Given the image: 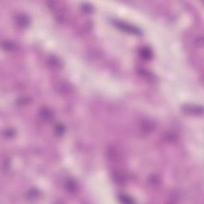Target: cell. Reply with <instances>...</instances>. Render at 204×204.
<instances>
[{"mask_svg":"<svg viewBox=\"0 0 204 204\" xmlns=\"http://www.w3.org/2000/svg\"><path fill=\"white\" fill-rule=\"evenodd\" d=\"M183 110L188 114H202V107L194 106V105H185L183 108Z\"/></svg>","mask_w":204,"mask_h":204,"instance_id":"7a4b0ae2","label":"cell"},{"mask_svg":"<svg viewBox=\"0 0 204 204\" xmlns=\"http://www.w3.org/2000/svg\"><path fill=\"white\" fill-rule=\"evenodd\" d=\"M65 188L68 192L74 193L78 191V184L74 179H69L65 182Z\"/></svg>","mask_w":204,"mask_h":204,"instance_id":"3957f363","label":"cell"},{"mask_svg":"<svg viewBox=\"0 0 204 204\" xmlns=\"http://www.w3.org/2000/svg\"><path fill=\"white\" fill-rule=\"evenodd\" d=\"M120 201L124 202V203H133L134 202L133 199L130 198V197L127 196V195H121L120 197Z\"/></svg>","mask_w":204,"mask_h":204,"instance_id":"9c48e42d","label":"cell"},{"mask_svg":"<svg viewBox=\"0 0 204 204\" xmlns=\"http://www.w3.org/2000/svg\"><path fill=\"white\" fill-rule=\"evenodd\" d=\"M15 21H16V23L18 24V26L21 27H26L30 24L29 18H27L25 15H18L15 18Z\"/></svg>","mask_w":204,"mask_h":204,"instance_id":"277c9868","label":"cell"},{"mask_svg":"<svg viewBox=\"0 0 204 204\" xmlns=\"http://www.w3.org/2000/svg\"><path fill=\"white\" fill-rule=\"evenodd\" d=\"M143 129H145V132H151L153 129V125L150 122H145V125H143Z\"/></svg>","mask_w":204,"mask_h":204,"instance_id":"30bf717a","label":"cell"},{"mask_svg":"<svg viewBox=\"0 0 204 204\" xmlns=\"http://www.w3.org/2000/svg\"><path fill=\"white\" fill-rule=\"evenodd\" d=\"M140 54L144 59H151L152 57V52L148 47H144L140 51Z\"/></svg>","mask_w":204,"mask_h":204,"instance_id":"52a82bcc","label":"cell"},{"mask_svg":"<svg viewBox=\"0 0 204 204\" xmlns=\"http://www.w3.org/2000/svg\"><path fill=\"white\" fill-rule=\"evenodd\" d=\"M114 23L116 24V26H117L119 29L122 30L125 32L131 33V34H133V35H140V31L134 26L129 25V24H127L124 22H121V21H115Z\"/></svg>","mask_w":204,"mask_h":204,"instance_id":"6da1fadb","label":"cell"},{"mask_svg":"<svg viewBox=\"0 0 204 204\" xmlns=\"http://www.w3.org/2000/svg\"><path fill=\"white\" fill-rule=\"evenodd\" d=\"M55 131H56V133L59 135H62V134H64L65 132V127L62 125H57L56 128H55Z\"/></svg>","mask_w":204,"mask_h":204,"instance_id":"8fae6325","label":"cell"},{"mask_svg":"<svg viewBox=\"0 0 204 204\" xmlns=\"http://www.w3.org/2000/svg\"><path fill=\"white\" fill-rule=\"evenodd\" d=\"M2 46L4 50L7 51H15L18 49V45L15 42L11 41H3L2 43Z\"/></svg>","mask_w":204,"mask_h":204,"instance_id":"5b68a950","label":"cell"},{"mask_svg":"<svg viewBox=\"0 0 204 204\" xmlns=\"http://www.w3.org/2000/svg\"><path fill=\"white\" fill-rule=\"evenodd\" d=\"M40 116H41V117L44 120V121H50V120H52L53 116V112L52 111L46 108H42V110L40 111Z\"/></svg>","mask_w":204,"mask_h":204,"instance_id":"8992f818","label":"cell"},{"mask_svg":"<svg viewBox=\"0 0 204 204\" xmlns=\"http://www.w3.org/2000/svg\"><path fill=\"white\" fill-rule=\"evenodd\" d=\"M50 63L52 66L58 68V69H59V68L62 66V62H61V60L57 58L56 57H50Z\"/></svg>","mask_w":204,"mask_h":204,"instance_id":"ba28073f","label":"cell"},{"mask_svg":"<svg viewBox=\"0 0 204 204\" xmlns=\"http://www.w3.org/2000/svg\"><path fill=\"white\" fill-rule=\"evenodd\" d=\"M82 8H83V10L86 13H90L93 11V7L90 5H89V4H85Z\"/></svg>","mask_w":204,"mask_h":204,"instance_id":"7c38bea8","label":"cell"},{"mask_svg":"<svg viewBox=\"0 0 204 204\" xmlns=\"http://www.w3.org/2000/svg\"><path fill=\"white\" fill-rule=\"evenodd\" d=\"M14 135V131L12 129H7L6 131V136L7 137H12Z\"/></svg>","mask_w":204,"mask_h":204,"instance_id":"4fadbf2b","label":"cell"}]
</instances>
